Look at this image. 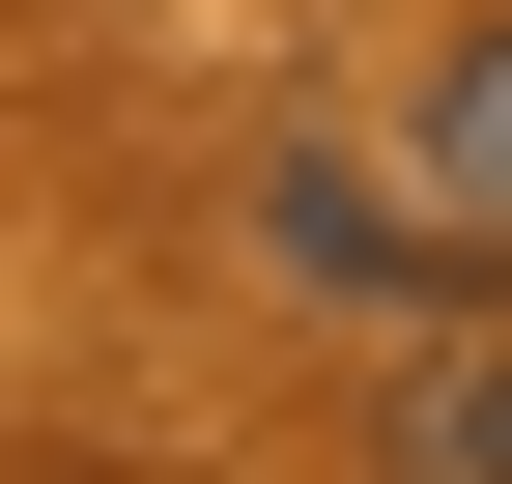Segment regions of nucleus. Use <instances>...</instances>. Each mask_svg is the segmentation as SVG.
Segmentation results:
<instances>
[{
	"mask_svg": "<svg viewBox=\"0 0 512 484\" xmlns=\"http://www.w3.org/2000/svg\"><path fill=\"white\" fill-rule=\"evenodd\" d=\"M256 257H285V285H342V314H427V285H456V228H427V171L285 143V171H256Z\"/></svg>",
	"mask_w": 512,
	"mask_h": 484,
	"instance_id": "1",
	"label": "nucleus"
},
{
	"mask_svg": "<svg viewBox=\"0 0 512 484\" xmlns=\"http://www.w3.org/2000/svg\"><path fill=\"white\" fill-rule=\"evenodd\" d=\"M427 228H456V257L512 285V0H484L456 57H427Z\"/></svg>",
	"mask_w": 512,
	"mask_h": 484,
	"instance_id": "2",
	"label": "nucleus"
},
{
	"mask_svg": "<svg viewBox=\"0 0 512 484\" xmlns=\"http://www.w3.org/2000/svg\"><path fill=\"white\" fill-rule=\"evenodd\" d=\"M399 484H512V314H427L399 342V428H370Z\"/></svg>",
	"mask_w": 512,
	"mask_h": 484,
	"instance_id": "3",
	"label": "nucleus"
}]
</instances>
